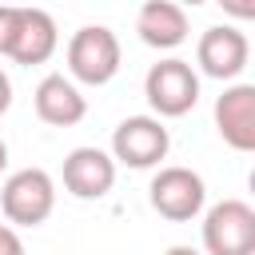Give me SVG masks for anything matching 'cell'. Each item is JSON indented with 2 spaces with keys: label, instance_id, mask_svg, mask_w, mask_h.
Returning a JSON list of instances; mask_svg holds the SVG:
<instances>
[{
  "label": "cell",
  "instance_id": "1",
  "mask_svg": "<svg viewBox=\"0 0 255 255\" xmlns=\"http://www.w3.org/2000/svg\"><path fill=\"white\" fill-rule=\"evenodd\" d=\"M120 40L112 28L104 24H84L80 32H72L68 40V76L76 84H88V88H104L116 72H120Z\"/></svg>",
  "mask_w": 255,
  "mask_h": 255
},
{
  "label": "cell",
  "instance_id": "2",
  "mask_svg": "<svg viewBox=\"0 0 255 255\" xmlns=\"http://www.w3.org/2000/svg\"><path fill=\"white\" fill-rule=\"evenodd\" d=\"M0 211L16 227H40L56 211V183L44 167H20L0 187Z\"/></svg>",
  "mask_w": 255,
  "mask_h": 255
},
{
  "label": "cell",
  "instance_id": "3",
  "mask_svg": "<svg viewBox=\"0 0 255 255\" xmlns=\"http://www.w3.org/2000/svg\"><path fill=\"white\" fill-rule=\"evenodd\" d=\"M143 96H147V104H151V112H155L159 120H179V116H187V112L195 108V100H199V76H195V68H191L187 60H179V56L159 60V64H151L147 76H143Z\"/></svg>",
  "mask_w": 255,
  "mask_h": 255
},
{
  "label": "cell",
  "instance_id": "4",
  "mask_svg": "<svg viewBox=\"0 0 255 255\" xmlns=\"http://www.w3.org/2000/svg\"><path fill=\"white\" fill-rule=\"evenodd\" d=\"M207 255H255V207L243 199H219L203 211Z\"/></svg>",
  "mask_w": 255,
  "mask_h": 255
},
{
  "label": "cell",
  "instance_id": "5",
  "mask_svg": "<svg viewBox=\"0 0 255 255\" xmlns=\"http://www.w3.org/2000/svg\"><path fill=\"white\" fill-rule=\"evenodd\" d=\"M147 199H151V207L163 215V219H171V223H187V219H195L199 211H203V203H207V183H203V175L199 171H191V167H159L155 171V179H151V187H147Z\"/></svg>",
  "mask_w": 255,
  "mask_h": 255
},
{
  "label": "cell",
  "instance_id": "6",
  "mask_svg": "<svg viewBox=\"0 0 255 255\" xmlns=\"http://www.w3.org/2000/svg\"><path fill=\"white\" fill-rule=\"evenodd\" d=\"M167 147H171V135L163 128L159 116H128L116 131H112V155L116 163L124 167H155L159 159H167Z\"/></svg>",
  "mask_w": 255,
  "mask_h": 255
},
{
  "label": "cell",
  "instance_id": "7",
  "mask_svg": "<svg viewBox=\"0 0 255 255\" xmlns=\"http://www.w3.org/2000/svg\"><path fill=\"white\" fill-rule=\"evenodd\" d=\"M247 60H251V44L231 24L207 28L199 36V44H195V64L211 80H239V72L247 68Z\"/></svg>",
  "mask_w": 255,
  "mask_h": 255
},
{
  "label": "cell",
  "instance_id": "8",
  "mask_svg": "<svg viewBox=\"0 0 255 255\" xmlns=\"http://www.w3.org/2000/svg\"><path fill=\"white\" fill-rule=\"evenodd\" d=\"M215 131L227 147L255 155V84H227L215 100Z\"/></svg>",
  "mask_w": 255,
  "mask_h": 255
},
{
  "label": "cell",
  "instance_id": "9",
  "mask_svg": "<svg viewBox=\"0 0 255 255\" xmlns=\"http://www.w3.org/2000/svg\"><path fill=\"white\" fill-rule=\"evenodd\" d=\"M64 187L76 199H104L116 187V155L104 147H72L64 155Z\"/></svg>",
  "mask_w": 255,
  "mask_h": 255
},
{
  "label": "cell",
  "instance_id": "10",
  "mask_svg": "<svg viewBox=\"0 0 255 255\" xmlns=\"http://www.w3.org/2000/svg\"><path fill=\"white\" fill-rule=\"evenodd\" d=\"M32 104H36V116H40L44 124H52V128H76V124L88 116L84 92L76 88L72 76H60V72H52V76H44V80L36 84Z\"/></svg>",
  "mask_w": 255,
  "mask_h": 255
},
{
  "label": "cell",
  "instance_id": "11",
  "mask_svg": "<svg viewBox=\"0 0 255 255\" xmlns=\"http://www.w3.org/2000/svg\"><path fill=\"white\" fill-rule=\"evenodd\" d=\"M56 48H60V28H56V20H52L44 8H20V24H16V40H12L8 60L24 64V68H36V64L52 60Z\"/></svg>",
  "mask_w": 255,
  "mask_h": 255
},
{
  "label": "cell",
  "instance_id": "12",
  "mask_svg": "<svg viewBox=\"0 0 255 255\" xmlns=\"http://www.w3.org/2000/svg\"><path fill=\"white\" fill-rule=\"evenodd\" d=\"M135 32L147 48H159V52L179 48L187 40V12L175 0H147L135 16Z\"/></svg>",
  "mask_w": 255,
  "mask_h": 255
},
{
  "label": "cell",
  "instance_id": "13",
  "mask_svg": "<svg viewBox=\"0 0 255 255\" xmlns=\"http://www.w3.org/2000/svg\"><path fill=\"white\" fill-rule=\"evenodd\" d=\"M16 24H20V8H12V4H0V56H8V52H12Z\"/></svg>",
  "mask_w": 255,
  "mask_h": 255
},
{
  "label": "cell",
  "instance_id": "14",
  "mask_svg": "<svg viewBox=\"0 0 255 255\" xmlns=\"http://www.w3.org/2000/svg\"><path fill=\"white\" fill-rule=\"evenodd\" d=\"M227 16H235V20H251L255 24V0H215Z\"/></svg>",
  "mask_w": 255,
  "mask_h": 255
},
{
  "label": "cell",
  "instance_id": "15",
  "mask_svg": "<svg viewBox=\"0 0 255 255\" xmlns=\"http://www.w3.org/2000/svg\"><path fill=\"white\" fill-rule=\"evenodd\" d=\"M0 255H24V239L12 223H0Z\"/></svg>",
  "mask_w": 255,
  "mask_h": 255
},
{
  "label": "cell",
  "instance_id": "16",
  "mask_svg": "<svg viewBox=\"0 0 255 255\" xmlns=\"http://www.w3.org/2000/svg\"><path fill=\"white\" fill-rule=\"evenodd\" d=\"M12 108V80H8V72L0 68V116Z\"/></svg>",
  "mask_w": 255,
  "mask_h": 255
},
{
  "label": "cell",
  "instance_id": "17",
  "mask_svg": "<svg viewBox=\"0 0 255 255\" xmlns=\"http://www.w3.org/2000/svg\"><path fill=\"white\" fill-rule=\"evenodd\" d=\"M163 255H207V251H195V247H187V243H175V247H167Z\"/></svg>",
  "mask_w": 255,
  "mask_h": 255
},
{
  "label": "cell",
  "instance_id": "18",
  "mask_svg": "<svg viewBox=\"0 0 255 255\" xmlns=\"http://www.w3.org/2000/svg\"><path fill=\"white\" fill-rule=\"evenodd\" d=\"M4 167H8V143L0 139V171H4Z\"/></svg>",
  "mask_w": 255,
  "mask_h": 255
},
{
  "label": "cell",
  "instance_id": "19",
  "mask_svg": "<svg viewBox=\"0 0 255 255\" xmlns=\"http://www.w3.org/2000/svg\"><path fill=\"white\" fill-rule=\"evenodd\" d=\"M175 4H183V8H199V4H207V0H175Z\"/></svg>",
  "mask_w": 255,
  "mask_h": 255
},
{
  "label": "cell",
  "instance_id": "20",
  "mask_svg": "<svg viewBox=\"0 0 255 255\" xmlns=\"http://www.w3.org/2000/svg\"><path fill=\"white\" fill-rule=\"evenodd\" d=\"M247 187H251V195H255V167H251V175H247Z\"/></svg>",
  "mask_w": 255,
  "mask_h": 255
}]
</instances>
